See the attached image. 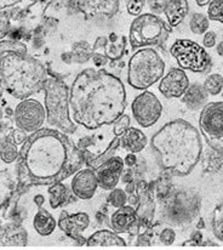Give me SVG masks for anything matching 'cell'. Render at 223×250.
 Returning <instances> with one entry per match:
<instances>
[{
    "label": "cell",
    "instance_id": "2",
    "mask_svg": "<svg viewBox=\"0 0 223 250\" xmlns=\"http://www.w3.org/2000/svg\"><path fill=\"white\" fill-rule=\"evenodd\" d=\"M69 104L75 123L96 130L113 124L124 114L126 91L114 74L86 68L75 77L69 90Z\"/></svg>",
    "mask_w": 223,
    "mask_h": 250
},
{
    "label": "cell",
    "instance_id": "20",
    "mask_svg": "<svg viewBox=\"0 0 223 250\" xmlns=\"http://www.w3.org/2000/svg\"><path fill=\"white\" fill-rule=\"evenodd\" d=\"M136 220V210L134 207L124 206L113 212L109 220V226L115 233H127Z\"/></svg>",
    "mask_w": 223,
    "mask_h": 250
},
{
    "label": "cell",
    "instance_id": "34",
    "mask_svg": "<svg viewBox=\"0 0 223 250\" xmlns=\"http://www.w3.org/2000/svg\"><path fill=\"white\" fill-rule=\"evenodd\" d=\"M210 27V20L206 15L200 14V12H195L192 15L189 21V28L194 34H204L209 31Z\"/></svg>",
    "mask_w": 223,
    "mask_h": 250
},
{
    "label": "cell",
    "instance_id": "56",
    "mask_svg": "<svg viewBox=\"0 0 223 250\" xmlns=\"http://www.w3.org/2000/svg\"><path fill=\"white\" fill-rule=\"evenodd\" d=\"M136 184H137V180H134V181L126 184V188H125V192H126L127 194L135 193V192H136Z\"/></svg>",
    "mask_w": 223,
    "mask_h": 250
},
{
    "label": "cell",
    "instance_id": "10",
    "mask_svg": "<svg viewBox=\"0 0 223 250\" xmlns=\"http://www.w3.org/2000/svg\"><path fill=\"white\" fill-rule=\"evenodd\" d=\"M199 127L211 148L221 151L223 140V102L205 104L199 117Z\"/></svg>",
    "mask_w": 223,
    "mask_h": 250
},
{
    "label": "cell",
    "instance_id": "24",
    "mask_svg": "<svg viewBox=\"0 0 223 250\" xmlns=\"http://www.w3.org/2000/svg\"><path fill=\"white\" fill-rule=\"evenodd\" d=\"M119 147H120V137L115 136L114 139H113V141L109 144L108 148H107L103 153L99 154V156H95V154H92L91 152L87 151V149H82V152H84L85 164H86L87 167H91V169L94 170L99 169V167L103 166L109 158H112L113 156H115V153H117V151L119 149Z\"/></svg>",
    "mask_w": 223,
    "mask_h": 250
},
{
    "label": "cell",
    "instance_id": "39",
    "mask_svg": "<svg viewBox=\"0 0 223 250\" xmlns=\"http://www.w3.org/2000/svg\"><path fill=\"white\" fill-rule=\"evenodd\" d=\"M204 87L207 91V94L216 96V95H219L222 91L223 77L220 76V74H211L205 81Z\"/></svg>",
    "mask_w": 223,
    "mask_h": 250
},
{
    "label": "cell",
    "instance_id": "16",
    "mask_svg": "<svg viewBox=\"0 0 223 250\" xmlns=\"http://www.w3.org/2000/svg\"><path fill=\"white\" fill-rule=\"evenodd\" d=\"M189 86V79L182 68H172L159 84V91L166 99H180Z\"/></svg>",
    "mask_w": 223,
    "mask_h": 250
},
{
    "label": "cell",
    "instance_id": "1",
    "mask_svg": "<svg viewBox=\"0 0 223 250\" xmlns=\"http://www.w3.org/2000/svg\"><path fill=\"white\" fill-rule=\"evenodd\" d=\"M84 152L60 130L41 127L28 135L17 157L15 191L24 194L33 186H51L81 169Z\"/></svg>",
    "mask_w": 223,
    "mask_h": 250
},
{
    "label": "cell",
    "instance_id": "49",
    "mask_svg": "<svg viewBox=\"0 0 223 250\" xmlns=\"http://www.w3.org/2000/svg\"><path fill=\"white\" fill-rule=\"evenodd\" d=\"M216 42H217V36L215 32L207 31L206 33H205L204 39H203V44H204V46L206 47V49H211V47H214L215 45H216Z\"/></svg>",
    "mask_w": 223,
    "mask_h": 250
},
{
    "label": "cell",
    "instance_id": "3",
    "mask_svg": "<svg viewBox=\"0 0 223 250\" xmlns=\"http://www.w3.org/2000/svg\"><path fill=\"white\" fill-rule=\"evenodd\" d=\"M152 148L158 164L174 176H187L199 163L203 153L202 137L195 126L183 119L169 122L152 137Z\"/></svg>",
    "mask_w": 223,
    "mask_h": 250
},
{
    "label": "cell",
    "instance_id": "55",
    "mask_svg": "<svg viewBox=\"0 0 223 250\" xmlns=\"http://www.w3.org/2000/svg\"><path fill=\"white\" fill-rule=\"evenodd\" d=\"M107 217V208H101L100 209V211L96 214V220L100 222V224H102V222H104V220H106Z\"/></svg>",
    "mask_w": 223,
    "mask_h": 250
},
{
    "label": "cell",
    "instance_id": "19",
    "mask_svg": "<svg viewBox=\"0 0 223 250\" xmlns=\"http://www.w3.org/2000/svg\"><path fill=\"white\" fill-rule=\"evenodd\" d=\"M28 233L19 222L0 225V246H27Z\"/></svg>",
    "mask_w": 223,
    "mask_h": 250
},
{
    "label": "cell",
    "instance_id": "31",
    "mask_svg": "<svg viewBox=\"0 0 223 250\" xmlns=\"http://www.w3.org/2000/svg\"><path fill=\"white\" fill-rule=\"evenodd\" d=\"M49 194H50V206L52 209H57L62 206H66L69 203V194L68 188L66 185L57 182V184L51 185L49 187Z\"/></svg>",
    "mask_w": 223,
    "mask_h": 250
},
{
    "label": "cell",
    "instance_id": "43",
    "mask_svg": "<svg viewBox=\"0 0 223 250\" xmlns=\"http://www.w3.org/2000/svg\"><path fill=\"white\" fill-rule=\"evenodd\" d=\"M158 238H159V241L162 242V244H165V246H171V244H174L175 239H176V232H175V229H172V227H164V229L159 232V237H158Z\"/></svg>",
    "mask_w": 223,
    "mask_h": 250
},
{
    "label": "cell",
    "instance_id": "8",
    "mask_svg": "<svg viewBox=\"0 0 223 250\" xmlns=\"http://www.w3.org/2000/svg\"><path fill=\"white\" fill-rule=\"evenodd\" d=\"M171 26L154 14H141L130 26L129 42L132 49L162 46L169 39Z\"/></svg>",
    "mask_w": 223,
    "mask_h": 250
},
{
    "label": "cell",
    "instance_id": "41",
    "mask_svg": "<svg viewBox=\"0 0 223 250\" xmlns=\"http://www.w3.org/2000/svg\"><path fill=\"white\" fill-rule=\"evenodd\" d=\"M11 10H0V39L11 32Z\"/></svg>",
    "mask_w": 223,
    "mask_h": 250
},
{
    "label": "cell",
    "instance_id": "4",
    "mask_svg": "<svg viewBox=\"0 0 223 250\" xmlns=\"http://www.w3.org/2000/svg\"><path fill=\"white\" fill-rule=\"evenodd\" d=\"M49 77L39 60L21 52H7L0 63V83L11 96L26 100L42 90Z\"/></svg>",
    "mask_w": 223,
    "mask_h": 250
},
{
    "label": "cell",
    "instance_id": "13",
    "mask_svg": "<svg viewBox=\"0 0 223 250\" xmlns=\"http://www.w3.org/2000/svg\"><path fill=\"white\" fill-rule=\"evenodd\" d=\"M120 0H69V10L84 15L85 20L111 19L119 11Z\"/></svg>",
    "mask_w": 223,
    "mask_h": 250
},
{
    "label": "cell",
    "instance_id": "29",
    "mask_svg": "<svg viewBox=\"0 0 223 250\" xmlns=\"http://www.w3.org/2000/svg\"><path fill=\"white\" fill-rule=\"evenodd\" d=\"M172 176L170 170L162 169L157 181H154V197L158 201L162 202L172 191Z\"/></svg>",
    "mask_w": 223,
    "mask_h": 250
},
{
    "label": "cell",
    "instance_id": "61",
    "mask_svg": "<svg viewBox=\"0 0 223 250\" xmlns=\"http://www.w3.org/2000/svg\"><path fill=\"white\" fill-rule=\"evenodd\" d=\"M197 229H205V222H204V219H203V217H200L199 221H198V224H197Z\"/></svg>",
    "mask_w": 223,
    "mask_h": 250
},
{
    "label": "cell",
    "instance_id": "9",
    "mask_svg": "<svg viewBox=\"0 0 223 250\" xmlns=\"http://www.w3.org/2000/svg\"><path fill=\"white\" fill-rule=\"evenodd\" d=\"M170 54L182 69H189L194 73H205L211 69V56L204 47L189 39H177L170 47Z\"/></svg>",
    "mask_w": 223,
    "mask_h": 250
},
{
    "label": "cell",
    "instance_id": "7",
    "mask_svg": "<svg viewBox=\"0 0 223 250\" xmlns=\"http://www.w3.org/2000/svg\"><path fill=\"white\" fill-rule=\"evenodd\" d=\"M202 198L193 189H176L162 201V217L172 226L190 224L199 215Z\"/></svg>",
    "mask_w": 223,
    "mask_h": 250
},
{
    "label": "cell",
    "instance_id": "37",
    "mask_svg": "<svg viewBox=\"0 0 223 250\" xmlns=\"http://www.w3.org/2000/svg\"><path fill=\"white\" fill-rule=\"evenodd\" d=\"M212 232L219 241L223 242V203L216 207L211 220Z\"/></svg>",
    "mask_w": 223,
    "mask_h": 250
},
{
    "label": "cell",
    "instance_id": "33",
    "mask_svg": "<svg viewBox=\"0 0 223 250\" xmlns=\"http://www.w3.org/2000/svg\"><path fill=\"white\" fill-rule=\"evenodd\" d=\"M20 152L17 151V146L12 144L6 136L2 139L1 144H0V158L4 163L11 164L15 161H17Z\"/></svg>",
    "mask_w": 223,
    "mask_h": 250
},
{
    "label": "cell",
    "instance_id": "17",
    "mask_svg": "<svg viewBox=\"0 0 223 250\" xmlns=\"http://www.w3.org/2000/svg\"><path fill=\"white\" fill-rule=\"evenodd\" d=\"M72 193L77 198L86 201L91 199L95 196L99 187V181H97L96 171L91 167L78 170L74 174L73 180H72Z\"/></svg>",
    "mask_w": 223,
    "mask_h": 250
},
{
    "label": "cell",
    "instance_id": "40",
    "mask_svg": "<svg viewBox=\"0 0 223 250\" xmlns=\"http://www.w3.org/2000/svg\"><path fill=\"white\" fill-rule=\"evenodd\" d=\"M207 17L212 21H219L223 23V0H211L209 2Z\"/></svg>",
    "mask_w": 223,
    "mask_h": 250
},
{
    "label": "cell",
    "instance_id": "15",
    "mask_svg": "<svg viewBox=\"0 0 223 250\" xmlns=\"http://www.w3.org/2000/svg\"><path fill=\"white\" fill-rule=\"evenodd\" d=\"M57 225L67 237L73 239L75 246H86V239L82 237V232L90 225V216L86 212L69 214L67 211H62Z\"/></svg>",
    "mask_w": 223,
    "mask_h": 250
},
{
    "label": "cell",
    "instance_id": "63",
    "mask_svg": "<svg viewBox=\"0 0 223 250\" xmlns=\"http://www.w3.org/2000/svg\"><path fill=\"white\" fill-rule=\"evenodd\" d=\"M32 1H33V2H36V1H38V0H32Z\"/></svg>",
    "mask_w": 223,
    "mask_h": 250
},
{
    "label": "cell",
    "instance_id": "58",
    "mask_svg": "<svg viewBox=\"0 0 223 250\" xmlns=\"http://www.w3.org/2000/svg\"><path fill=\"white\" fill-rule=\"evenodd\" d=\"M34 203L37 204V207L39 208V207H42V204L45 203V198L42 194H37L36 197H34Z\"/></svg>",
    "mask_w": 223,
    "mask_h": 250
},
{
    "label": "cell",
    "instance_id": "44",
    "mask_svg": "<svg viewBox=\"0 0 223 250\" xmlns=\"http://www.w3.org/2000/svg\"><path fill=\"white\" fill-rule=\"evenodd\" d=\"M147 0H127L126 1V9L127 12L132 16H140L143 10L144 5H146Z\"/></svg>",
    "mask_w": 223,
    "mask_h": 250
},
{
    "label": "cell",
    "instance_id": "52",
    "mask_svg": "<svg viewBox=\"0 0 223 250\" xmlns=\"http://www.w3.org/2000/svg\"><path fill=\"white\" fill-rule=\"evenodd\" d=\"M137 156L135 153H131V152H129V154H127L126 157H125L124 159V164L127 167H132L136 166L137 163Z\"/></svg>",
    "mask_w": 223,
    "mask_h": 250
},
{
    "label": "cell",
    "instance_id": "30",
    "mask_svg": "<svg viewBox=\"0 0 223 250\" xmlns=\"http://www.w3.org/2000/svg\"><path fill=\"white\" fill-rule=\"evenodd\" d=\"M203 170L209 174H217L223 171V152L211 148L205 153L203 158Z\"/></svg>",
    "mask_w": 223,
    "mask_h": 250
},
{
    "label": "cell",
    "instance_id": "32",
    "mask_svg": "<svg viewBox=\"0 0 223 250\" xmlns=\"http://www.w3.org/2000/svg\"><path fill=\"white\" fill-rule=\"evenodd\" d=\"M16 189V184L9 171H0V210L7 206L11 199L12 193Z\"/></svg>",
    "mask_w": 223,
    "mask_h": 250
},
{
    "label": "cell",
    "instance_id": "11",
    "mask_svg": "<svg viewBox=\"0 0 223 250\" xmlns=\"http://www.w3.org/2000/svg\"><path fill=\"white\" fill-rule=\"evenodd\" d=\"M14 119L17 127L32 134L42 127L46 121V111L38 100H22L15 108Z\"/></svg>",
    "mask_w": 223,
    "mask_h": 250
},
{
    "label": "cell",
    "instance_id": "25",
    "mask_svg": "<svg viewBox=\"0 0 223 250\" xmlns=\"http://www.w3.org/2000/svg\"><path fill=\"white\" fill-rule=\"evenodd\" d=\"M86 246L89 247H111V246H119L124 247L126 246V242L118 236L114 231H109V229H100V231L95 232L92 236H90L86 239Z\"/></svg>",
    "mask_w": 223,
    "mask_h": 250
},
{
    "label": "cell",
    "instance_id": "42",
    "mask_svg": "<svg viewBox=\"0 0 223 250\" xmlns=\"http://www.w3.org/2000/svg\"><path fill=\"white\" fill-rule=\"evenodd\" d=\"M130 122H131V119H130V117L126 116V114H122V117H119V118L113 123L114 124V126H113V132H114L115 136H120L125 130L129 129Z\"/></svg>",
    "mask_w": 223,
    "mask_h": 250
},
{
    "label": "cell",
    "instance_id": "26",
    "mask_svg": "<svg viewBox=\"0 0 223 250\" xmlns=\"http://www.w3.org/2000/svg\"><path fill=\"white\" fill-rule=\"evenodd\" d=\"M188 11H189V5L187 0H170L164 14L170 26L176 27L186 19Z\"/></svg>",
    "mask_w": 223,
    "mask_h": 250
},
{
    "label": "cell",
    "instance_id": "51",
    "mask_svg": "<svg viewBox=\"0 0 223 250\" xmlns=\"http://www.w3.org/2000/svg\"><path fill=\"white\" fill-rule=\"evenodd\" d=\"M95 144V139L92 136H85L82 139L79 140L77 146L79 147L80 149H86L89 146H92Z\"/></svg>",
    "mask_w": 223,
    "mask_h": 250
},
{
    "label": "cell",
    "instance_id": "50",
    "mask_svg": "<svg viewBox=\"0 0 223 250\" xmlns=\"http://www.w3.org/2000/svg\"><path fill=\"white\" fill-rule=\"evenodd\" d=\"M108 42V37H99L95 42L94 46H92V51L94 52H104V49H106V45Z\"/></svg>",
    "mask_w": 223,
    "mask_h": 250
},
{
    "label": "cell",
    "instance_id": "48",
    "mask_svg": "<svg viewBox=\"0 0 223 250\" xmlns=\"http://www.w3.org/2000/svg\"><path fill=\"white\" fill-rule=\"evenodd\" d=\"M92 62H94L95 67H103L108 63L109 59L106 56L104 52H94L92 51Z\"/></svg>",
    "mask_w": 223,
    "mask_h": 250
},
{
    "label": "cell",
    "instance_id": "6",
    "mask_svg": "<svg viewBox=\"0 0 223 250\" xmlns=\"http://www.w3.org/2000/svg\"><path fill=\"white\" fill-rule=\"evenodd\" d=\"M165 62L150 47H141L131 56L127 67V83L136 90H147L164 77Z\"/></svg>",
    "mask_w": 223,
    "mask_h": 250
},
{
    "label": "cell",
    "instance_id": "28",
    "mask_svg": "<svg viewBox=\"0 0 223 250\" xmlns=\"http://www.w3.org/2000/svg\"><path fill=\"white\" fill-rule=\"evenodd\" d=\"M125 49H126V38L112 33L108 37V42H107L106 49H104V54L111 61H117V60L122 59Z\"/></svg>",
    "mask_w": 223,
    "mask_h": 250
},
{
    "label": "cell",
    "instance_id": "59",
    "mask_svg": "<svg viewBox=\"0 0 223 250\" xmlns=\"http://www.w3.org/2000/svg\"><path fill=\"white\" fill-rule=\"evenodd\" d=\"M216 51H217V54L220 55V56L223 57V42H219V45L216 46Z\"/></svg>",
    "mask_w": 223,
    "mask_h": 250
},
{
    "label": "cell",
    "instance_id": "12",
    "mask_svg": "<svg viewBox=\"0 0 223 250\" xmlns=\"http://www.w3.org/2000/svg\"><path fill=\"white\" fill-rule=\"evenodd\" d=\"M132 116L137 124L142 127L153 126L160 119L162 113V104L153 92L144 90L135 97L131 104Z\"/></svg>",
    "mask_w": 223,
    "mask_h": 250
},
{
    "label": "cell",
    "instance_id": "36",
    "mask_svg": "<svg viewBox=\"0 0 223 250\" xmlns=\"http://www.w3.org/2000/svg\"><path fill=\"white\" fill-rule=\"evenodd\" d=\"M162 224L152 225V226L148 227V229H144L143 232H140L137 234L136 239V246H152L154 243V239L157 237H159V232H157V229H159Z\"/></svg>",
    "mask_w": 223,
    "mask_h": 250
},
{
    "label": "cell",
    "instance_id": "21",
    "mask_svg": "<svg viewBox=\"0 0 223 250\" xmlns=\"http://www.w3.org/2000/svg\"><path fill=\"white\" fill-rule=\"evenodd\" d=\"M120 147L131 153H139L143 151L144 147L148 144L146 134L141 129L130 126L120 135Z\"/></svg>",
    "mask_w": 223,
    "mask_h": 250
},
{
    "label": "cell",
    "instance_id": "27",
    "mask_svg": "<svg viewBox=\"0 0 223 250\" xmlns=\"http://www.w3.org/2000/svg\"><path fill=\"white\" fill-rule=\"evenodd\" d=\"M33 226L37 233H39L42 237H47L55 231V229L57 226V222L55 220L54 215L50 214L42 207H39L38 208V212L33 219Z\"/></svg>",
    "mask_w": 223,
    "mask_h": 250
},
{
    "label": "cell",
    "instance_id": "60",
    "mask_svg": "<svg viewBox=\"0 0 223 250\" xmlns=\"http://www.w3.org/2000/svg\"><path fill=\"white\" fill-rule=\"evenodd\" d=\"M211 1V0H195V2H197L199 6H206V5H209V2Z\"/></svg>",
    "mask_w": 223,
    "mask_h": 250
},
{
    "label": "cell",
    "instance_id": "53",
    "mask_svg": "<svg viewBox=\"0 0 223 250\" xmlns=\"http://www.w3.org/2000/svg\"><path fill=\"white\" fill-rule=\"evenodd\" d=\"M122 180L125 182V184H129V182L136 180L135 179V172H134V170H132V167H129L126 171H122Z\"/></svg>",
    "mask_w": 223,
    "mask_h": 250
},
{
    "label": "cell",
    "instance_id": "47",
    "mask_svg": "<svg viewBox=\"0 0 223 250\" xmlns=\"http://www.w3.org/2000/svg\"><path fill=\"white\" fill-rule=\"evenodd\" d=\"M202 243H203V233L200 232V229H197V231H194L192 234H190L189 241L184 242L183 247H187V246L199 247L202 246Z\"/></svg>",
    "mask_w": 223,
    "mask_h": 250
},
{
    "label": "cell",
    "instance_id": "5",
    "mask_svg": "<svg viewBox=\"0 0 223 250\" xmlns=\"http://www.w3.org/2000/svg\"><path fill=\"white\" fill-rule=\"evenodd\" d=\"M69 90L71 87L66 83L54 77H47L42 85L47 123L64 134H74L77 130V125L69 116Z\"/></svg>",
    "mask_w": 223,
    "mask_h": 250
},
{
    "label": "cell",
    "instance_id": "57",
    "mask_svg": "<svg viewBox=\"0 0 223 250\" xmlns=\"http://www.w3.org/2000/svg\"><path fill=\"white\" fill-rule=\"evenodd\" d=\"M127 203L132 207L137 206V203H139V196H137L136 192L131 194H127Z\"/></svg>",
    "mask_w": 223,
    "mask_h": 250
},
{
    "label": "cell",
    "instance_id": "35",
    "mask_svg": "<svg viewBox=\"0 0 223 250\" xmlns=\"http://www.w3.org/2000/svg\"><path fill=\"white\" fill-rule=\"evenodd\" d=\"M7 52L27 54V45L20 41H0V63Z\"/></svg>",
    "mask_w": 223,
    "mask_h": 250
},
{
    "label": "cell",
    "instance_id": "22",
    "mask_svg": "<svg viewBox=\"0 0 223 250\" xmlns=\"http://www.w3.org/2000/svg\"><path fill=\"white\" fill-rule=\"evenodd\" d=\"M207 97H209V94L205 90L204 85L195 83L188 86L186 92L182 96V101L184 102L188 108L192 111H197L206 104Z\"/></svg>",
    "mask_w": 223,
    "mask_h": 250
},
{
    "label": "cell",
    "instance_id": "45",
    "mask_svg": "<svg viewBox=\"0 0 223 250\" xmlns=\"http://www.w3.org/2000/svg\"><path fill=\"white\" fill-rule=\"evenodd\" d=\"M6 137L12 142V144H15L16 146H20V145H22L26 141L28 135H27V132L24 131V130L17 127V129L12 130V131L10 132V135H7Z\"/></svg>",
    "mask_w": 223,
    "mask_h": 250
},
{
    "label": "cell",
    "instance_id": "38",
    "mask_svg": "<svg viewBox=\"0 0 223 250\" xmlns=\"http://www.w3.org/2000/svg\"><path fill=\"white\" fill-rule=\"evenodd\" d=\"M127 203V193L125 189L122 188H113L111 193L108 194L107 198V204L113 207V208H122V207L126 206Z\"/></svg>",
    "mask_w": 223,
    "mask_h": 250
},
{
    "label": "cell",
    "instance_id": "54",
    "mask_svg": "<svg viewBox=\"0 0 223 250\" xmlns=\"http://www.w3.org/2000/svg\"><path fill=\"white\" fill-rule=\"evenodd\" d=\"M22 1L23 0H0V10L6 9V7H12Z\"/></svg>",
    "mask_w": 223,
    "mask_h": 250
},
{
    "label": "cell",
    "instance_id": "18",
    "mask_svg": "<svg viewBox=\"0 0 223 250\" xmlns=\"http://www.w3.org/2000/svg\"><path fill=\"white\" fill-rule=\"evenodd\" d=\"M124 161L120 157L113 156L112 158H109L103 166L95 170L99 186L104 191H112L113 188H115L124 171Z\"/></svg>",
    "mask_w": 223,
    "mask_h": 250
},
{
    "label": "cell",
    "instance_id": "23",
    "mask_svg": "<svg viewBox=\"0 0 223 250\" xmlns=\"http://www.w3.org/2000/svg\"><path fill=\"white\" fill-rule=\"evenodd\" d=\"M62 61L67 64L85 63L92 57V46L85 41L75 42L72 45V51L62 54Z\"/></svg>",
    "mask_w": 223,
    "mask_h": 250
},
{
    "label": "cell",
    "instance_id": "14",
    "mask_svg": "<svg viewBox=\"0 0 223 250\" xmlns=\"http://www.w3.org/2000/svg\"><path fill=\"white\" fill-rule=\"evenodd\" d=\"M136 193L139 196V203L136 206V216L141 222L142 229H146L153 225L155 215L154 201V182L147 184L144 180H137Z\"/></svg>",
    "mask_w": 223,
    "mask_h": 250
},
{
    "label": "cell",
    "instance_id": "62",
    "mask_svg": "<svg viewBox=\"0 0 223 250\" xmlns=\"http://www.w3.org/2000/svg\"><path fill=\"white\" fill-rule=\"evenodd\" d=\"M221 152H223V140H222V149H221Z\"/></svg>",
    "mask_w": 223,
    "mask_h": 250
},
{
    "label": "cell",
    "instance_id": "46",
    "mask_svg": "<svg viewBox=\"0 0 223 250\" xmlns=\"http://www.w3.org/2000/svg\"><path fill=\"white\" fill-rule=\"evenodd\" d=\"M170 0H147L149 10L152 14L160 15L165 11Z\"/></svg>",
    "mask_w": 223,
    "mask_h": 250
}]
</instances>
